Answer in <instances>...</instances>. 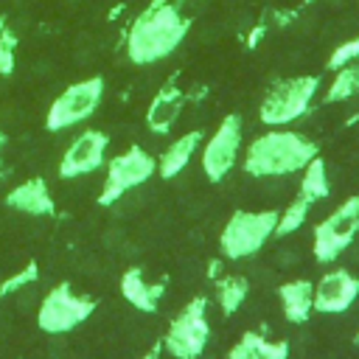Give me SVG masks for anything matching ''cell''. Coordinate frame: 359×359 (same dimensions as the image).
<instances>
[{"label":"cell","instance_id":"5b68a950","mask_svg":"<svg viewBox=\"0 0 359 359\" xmlns=\"http://www.w3.org/2000/svg\"><path fill=\"white\" fill-rule=\"evenodd\" d=\"M210 323H208V297H191L168 323L163 334V351L171 359H199L208 348Z\"/></svg>","mask_w":359,"mask_h":359},{"label":"cell","instance_id":"7402d4cb","mask_svg":"<svg viewBox=\"0 0 359 359\" xmlns=\"http://www.w3.org/2000/svg\"><path fill=\"white\" fill-rule=\"evenodd\" d=\"M314 205H309L303 196H297L294 194V199L286 205V210L278 216V224H275V238H286V236H292V233H297L303 224H306V219H309V210H311Z\"/></svg>","mask_w":359,"mask_h":359},{"label":"cell","instance_id":"d4e9b609","mask_svg":"<svg viewBox=\"0 0 359 359\" xmlns=\"http://www.w3.org/2000/svg\"><path fill=\"white\" fill-rule=\"evenodd\" d=\"M356 59H359V34H356L353 39L339 42V45L331 50L325 67H328V70H337V67H342V65H348V62H356Z\"/></svg>","mask_w":359,"mask_h":359},{"label":"cell","instance_id":"44dd1931","mask_svg":"<svg viewBox=\"0 0 359 359\" xmlns=\"http://www.w3.org/2000/svg\"><path fill=\"white\" fill-rule=\"evenodd\" d=\"M353 95H359V59L334 70V79H331L323 101L325 104H339V101H348Z\"/></svg>","mask_w":359,"mask_h":359},{"label":"cell","instance_id":"83f0119b","mask_svg":"<svg viewBox=\"0 0 359 359\" xmlns=\"http://www.w3.org/2000/svg\"><path fill=\"white\" fill-rule=\"evenodd\" d=\"M6 25H8V22H6V17H3V14H0V31H3V28H6Z\"/></svg>","mask_w":359,"mask_h":359},{"label":"cell","instance_id":"9c48e42d","mask_svg":"<svg viewBox=\"0 0 359 359\" xmlns=\"http://www.w3.org/2000/svg\"><path fill=\"white\" fill-rule=\"evenodd\" d=\"M104 76H90L81 81L67 84L48 107L45 115V129L48 132H65L70 126H79L90 121L104 98Z\"/></svg>","mask_w":359,"mask_h":359},{"label":"cell","instance_id":"d6986e66","mask_svg":"<svg viewBox=\"0 0 359 359\" xmlns=\"http://www.w3.org/2000/svg\"><path fill=\"white\" fill-rule=\"evenodd\" d=\"M300 185H297V196H303L309 205H317L320 199H325L331 194V182H328V168L325 160L317 154L303 171H300Z\"/></svg>","mask_w":359,"mask_h":359},{"label":"cell","instance_id":"30bf717a","mask_svg":"<svg viewBox=\"0 0 359 359\" xmlns=\"http://www.w3.org/2000/svg\"><path fill=\"white\" fill-rule=\"evenodd\" d=\"M241 132H244V121L238 112H230L219 121L216 132L205 140L202 146V171L210 182H222L233 165H236V157L241 151Z\"/></svg>","mask_w":359,"mask_h":359},{"label":"cell","instance_id":"603a6c76","mask_svg":"<svg viewBox=\"0 0 359 359\" xmlns=\"http://www.w3.org/2000/svg\"><path fill=\"white\" fill-rule=\"evenodd\" d=\"M36 280H39V264L31 258L22 269H17L14 275L0 280V297H8V294H14V292H20V289H25V286H31Z\"/></svg>","mask_w":359,"mask_h":359},{"label":"cell","instance_id":"f546056e","mask_svg":"<svg viewBox=\"0 0 359 359\" xmlns=\"http://www.w3.org/2000/svg\"><path fill=\"white\" fill-rule=\"evenodd\" d=\"M303 3H317V0H303Z\"/></svg>","mask_w":359,"mask_h":359},{"label":"cell","instance_id":"5bb4252c","mask_svg":"<svg viewBox=\"0 0 359 359\" xmlns=\"http://www.w3.org/2000/svg\"><path fill=\"white\" fill-rule=\"evenodd\" d=\"M118 289H121V297L135 306L137 311H146V314H154L160 309V300L165 294V280H146L143 269L140 266H129L121 280H118Z\"/></svg>","mask_w":359,"mask_h":359},{"label":"cell","instance_id":"cb8c5ba5","mask_svg":"<svg viewBox=\"0 0 359 359\" xmlns=\"http://www.w3.org/2000/svg\"><path fill=\"white\" fill-rule=\"evenodd\" d=\"M17 67V34L6 25L0 31V76H14Z\"/></svg>","mask_w":359,"mask_h":359},{"label":"cell","instance_id":"277c9868","mask_svg":"<svg viewBox=\"0 0 359 359\" xmlns=\"http://www.w3.org/2000/svg\"><path fill=\"white\" fill-rule=\"evenodd\" d=\"M278 210H233L219 233V250L227 261L252 258L275 238Z\"/></svg>","mask_w":359,"mask_h":359},{"label":"cell","instance_id":"ffe728a7","mask_svg":"<svg viewBox=\"0 0 359 359\" xmlns=\"http://www.w3.org/2000/svg\"><path fill=\"white\" fill-rule=\"evenodd\" d=\"M250 294V280L244 275H224L216 278V303L224 317H233Z\"/></svg>","mask_w":359,"mask_h":359},{"label":"cell","instance_id":"f1b7e54d","mask_svg":"<svg viewBox=\"0 0 359 359\" xmlns=\"http://www.w3.org/2000/svg\"><path fill=\"white\" fill-rule=\"evenodd\" d=\"M353 342H356V345H359V328H356V337H353Z\"/></svg>","mask_w":359,"mask_h":359},{"label":"cell","instance_id":"52a82bcc","mask_svg":"<svg viewBox=\"0 0 359 359\" xmlns=\"http://www.w3.org/2000/svg\"><path fill=\"white\" fill-rule=\"evenodd\" d=\"M98 309V300L81 292H73L67 280L56 283L36 309V325L45 334H67L84 325Z\"/></svg>","mask_w":359,"mask_h":359},{"label":"cell","instance_id":"6da1fadb","mask_svg":"<svg viewBox=\"0 0 359 359\" xmlns=\"http://www.w3.org/2000/svg\"><path fill=\"white\" fill-rule=\"evenodd\" d=\"M191 17L177 0H151L126 31V56L132 65L146 67L168 59L191 34Z\"/></svg>","mask_w":359,"mask_h":359},{"label":"cell","instance_id":"e0dca14e","mask_svg":"<svg viewBox=\"0 0 359 359\" xmlns=\"http://www.w3.org/2000/svg\"><path fill=\"white\" fill-rule=\"evenodd\" d=\"M202 135H205L202 129H191V132L174 137V140L160 151V157H157V174H160L163 180H174L177 174H182L185 165L191 163V157L196 154V149L202 146Z\"/></svg>","mask_w":359,"mask_h":359},{"label":"cell","instance_id":"7c38bea8","mask_svg":"<svg viewBox=\"0 0 359 359\" xmlns=\"http://www.w3.org/2000/svg\"><path fill=\"white\" fill-rule=\"evenodd\" d=\"M359 300V278L348 269H331L314 283L317 314H345Z\"/></svg>","mask_w":359,"mask_h":359},{"label":"cell","instance_id":"484cf974","mask_svg":"<svg viewBox=\"0 0 359 359\" xmlns=\"http://www.w3.org/2000/svg\"><path fill=\"white\" fill-rule=\"evenodd\" d=\"M219 275V261H210L208 264V278H216Z\"/></svg>","mask_w":359,"mask_h":359},{"label":"cell","instance_id":"4316f807","mask_svg":"<svg viewBox=\"0 0 359 359\" xmlns=\"http://www.w3.org/2000/svg\"><path fill=\"white\" fill-rule=\"evenodd\" d=\"M3 146H6V132L0 129V149H3Z\"/></svg>","mask_w":359,"mask_h":359},{"label":"cell","instance_id":"8fae6325","mask_svg":"<svg viewBox=\"0 0 359 359\" xmlns=\"http://www.w3.org/2000/svg\"><path fill=\"white\" fill-rule=\"evenodd\" d=\"M107 149H109V135L101 129H84L62 154L56 174L62 180H79L93 171H98L107 163Z\"/></svg>","mask_w":359,"mask_h":359},{"label":"cell","instance_id":"3957f363","mask_svg":"<svg viewBox=\"0 0 359 359\" xmlns=\"http://www.w3.org/2000/svg\"><path fill=\"white\" fill-rule=\"evenodd\" d=\"M320 90V76L303 73L275 81L258 104V121L264 126H289L311 112V104Z\"/></svg>","mask_w":359,"mask_h":359},{"label":"cell","instance_id":"ac0fdd59","mask_svg":"<svg viewBox=\"0 0 359 359\" xmlns=\"http://www.w3.org/2000/svg\"><path fill=\"white\" fill-rule=\"evenodd\" d=\"M227 359H289L286 339H266L258 331H244L227 351Z\"/></svg>","mask_w":359,"mask_h":359},{"label":"cell","instance_id":"7a4b0ae2","mask_svg":"<svg viewBox=\"0 0 359 359\" xmlns=\"http://www.w3.org/2000/svg\"><path fill=\"white\" fill-rule=\"evenodd\" d=\"M317 154H320V146L303 132H294L286 126H269L264 135L250 140L241 168L255 180L289 177V174H300Z\"/></svg>","mask_w":359,"mask_h":359},{"label":"cell","instance_id":"9a60e30c","mask_svg":"<svg viewBox=\"0 0 359 359\" xmlns=\"http://www.w3.org/2000/svg\"><path fill=\"white\" fill-rule=\"evenodd\" d=\"M182 104H185V93L168 81L163 84L154 98L149 101V109H146V129L154 132V135H168L174 129V123L180 121V112H182Z\"/></svg>","mask_w":359,"mask_h":359},{"label":"cell","instance_id":"4fadbf2b","mask_svg":"<svg viewBox=\"0 0 359 359\" xmlns=\"http://www.w3.org/2000/svg\"><path fill=\"white\" fill-rule=\"evenodd\" d=\"M3 202H6V208L17 210V213H28V216H53L56 213V202L42 177L22 180L20 185H14L6 194Z\"/></svg>","mask_w":359,"mask_h":359},{"label":"cell","instance_id":"ba28073f","mask_svg":"<svg viewBox=\"0 0 359 359\" xmlns=\"http://www.w3.org/2000/svg\"><path fill=\"white\" fill-rule=\"evenodd\" d=\"M359 236V194L342 199L325 219L314 224L311 252L320 264H334Z\"/></svg>","mask_w":359,"mask_h":359},{"label":"cell","instance_id":"8992f818","mask_svg":"<svg viewBox=\"0 0 359 359\" xmlns=\"http://www.w3.org/2000/svg\"><path fill=\"white\" fill-rule=\"evenodd\" d=\"M154 174H157V157H151L143 146L132 143L129 149L107 160V177H104V185L95 202L101 208H109L118 199H123L129 191L146 185Z\"/></svg>","mask_w":359,"mask_h":359},{"label":"cell","instance_id":"2e32d148","mask_svg":"<svg viewBox=\"0 0 359 359\" xmlns=\"http://www.w3.org/2000/svg\"><path fill=\"white\" fill-rule=\"evenodd\" d=\"M275 294L280 300L283 317L292 325H303L314 314V283L311 280H306V278L286 280V283H280L275 289Z\"/></svg>","mask_w":359,"mask_h":359}]
</instances>
